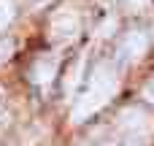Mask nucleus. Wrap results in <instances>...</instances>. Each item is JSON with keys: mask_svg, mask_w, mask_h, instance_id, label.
Listing matches in <instances>:
<instances>
[{"mask_svg": "<svg viewBox=\"0 0 154 146\" xmlns=\"http://www.w3.org/2000/svg\"><path fill=\"white\" fill-rule=\"evenodd\" d=\"M116 87H119V73H116V65L114 62H97L95 70L89 73V81L87 87L79 92V100L73 106V122H87L95 111H100L114 95H116Z\"/></svg>", "mask_w": 154, "mask_h": 146, "instance_id": "obj_1", "label": "nucleus"}, {"mask_svg": "<svg viewBox=\"0 0 154 146\" xmlns=\"http://www.w3.org/2000/svg\"><path fill=\"white\" fill-rule=\"evenodd\" d=\"M79 30H81V22L73 11L62 8L51 16V41L54 43H70L73 38H79Z\"/></svg>", "mask_w": 154, "mask_h": 146, "instance_id": "obj_2", "label": "nucleus"}, {"mask_svg": "<svg viewBox=\"0 0 154 146\" xmlns=\"http://www.w3.org/2000/svg\"><path fill=\"white\" fill-rule=\"evenodd\" d=\"M146 49H149V38H146L143 30H127L122 35V41H119V57L130 60V62L141 60L146 54Z\"/></svg>", "mask_w": 154, "mask_h": 146, "instance_id": "obj_3", "label": "nucleus"}, {"mask_svg": "<svg viewBox=\"0 0 154 146\" xmlns=\"http://www.w3.org/2000/svg\"><path fill=\"white\" fill-rule=\"evenodd\" d=\"M57 68H60V60H57L54 54L38 57V60L32 62V68H30V79H32V84H38V87H49V84L54 81V76H57Z\"/></svg>", "mask_w": 154, "mask_h": 146, "instance_id": "obj_4", "label": "nucleus"}, {"mask_svg": "<svg viewBox=\"0 0 154 146\" xmlns=\"http://www.w3.org/2000/svg\"><path fill=\"white\" fill-rule=\"evenodd\" d=\"M143 125H146V114H143L141 108H135V106H130V108H125V111L119 114V127H122V130L138 133Z\"/></svg>", "mask_w": 154, "mask_h": 146, "instance_id": "obj_5", "label": "nucleus"}, {"mask_svg": "<svg viewBox=\"0 0 154 146\" xmlns=\"http://www.w3.org/2000/svg\"><path fill=\"white\" fill-rule=\"evenodd\" d=\"M16 16V5L14 0H0V30H5Z\"/></svg>", "mask_w": 154, "mask_h": 146, "instance_id": "obj_6", "label": "nucleus"}, {"mask_svg": "<svg viewBox=\"0 0 154 146\" xmlns=\"http://www.w3.org/2000/svg\"><path fill=\"white\" fill-rule=\"evenodd\" d=\"M152 5V0H122V8L130 11V14H141Z\"/></svg>", "mask_w": 154, "mask_h": 146, "instance_id": "obj_7", "label": "nucleus"}, {"mask_svg": "<svg viewBox=\"0 0 154 146\" xmlns=\"http://www.w3.org/2000/svg\"><path fill=\"white\" fill-rule=\"evenodd\" d=\"M11 51H14V41L11 38H0V65L11 57Z\"/></svg>", "mask_w": 154, "mask_h": 146, "instance_id": "obj_8", "label": "nucleus"}, {"mask_svg": "<svg viewBox=\"0 0 154 146\" xmlns=\"http://www.w3.org/2000/svg\"><path fill=\"white\" fill-rule=\"evenodd\" d=\"M141 95H143V100H146V103H152V106H154V76L146 81V84H143Z\"/></svg>", "mask_w": 154, "mask_h": 146, "instance_id": "obj_9", "label": "nucleus"}, {"mask_svg": "<svg viewBox=\"0 0 154 146\" xmlns=\"http://www.w3.org/2000/svg\"><path fill=\"white\" fill-rule=\"evenodd\" d=\"M114 27H116V19H114V16H108V19L100 24V30H97V33L106 38V35H111V33H114Z\"/></svg>", "mask_w": 154, "mask_h": 146, "instance_id": "obj_10", "label": "nucleus"}, {"mask_svg": "<svg viewBox=\"0 0 154 146\" xmlns=\"http://www.w3.org/2000/svg\"><path fill=\"white\" fill-rule=\"evenodd\" d=\"M8 119V98H5V92L0 89V125Z\"/></svg>", "mask_w": 154, "mask_h": 146, "instance_id": "obj_11", "label": "nucleus"}, {"mask_svg": "<svg viewBox=\"0 0 154 146\" xmlns=\"http://www.w3.org/2000/svg\"><path fill=\"white\" fill-rule=\"evenodd\" d=\"M30 5H35V8H41V5H46V3H51V0H27Z\"/></svg>", "mask_w": 154, "mask_h": 146, "instance_id": "obj_12", "label": "nucleus"}, {"mask_svg": "<svg viewBox=\"0 0 154 146\" xmlns=\"http://www.w3.org/2000/svg\"><path fill=\"white\" fill-rule=\"evenodd\" d=\"M122 146H138V144H122Z\"/></svg>", "mask_w": 154, "mask_h": 146, "instance_id": "obj_13", "label": "nucleus"}]
</instances>
